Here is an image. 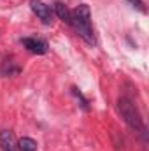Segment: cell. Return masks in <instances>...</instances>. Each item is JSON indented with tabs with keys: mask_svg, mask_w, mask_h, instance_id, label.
Segmentation results:
<instances>
[{
	"mask_svg": "<svg viewBox=\"0 0 149 151\" xmlns=\"http://www.w3.org/2000/svg\"><path fill=\"white\" fill-rule=\"evenodd\" d=\"M117 107H119V113L123 116L125 123H126L133 132H137L142 139H146V137H148V128H146L144 118H142V114L139 111L137 104H135L132 99H128V97H121L119 102H117Z\"/></svg>",
	"mask_w": 149,
	"mask_h": 151,
	"instance_id": "obj_1",
	"label": "cell"
},
{
	"mask_svg": "<svg viewBox=\"0 0 149 151\" xmlns=\"http://www.w3.org/2000/svg\"><path fill=\"white\" fill-rule=\"evenodd\" d=\"M30 7H32L34 14L44 25H51L53 23V9L47 4H44L42 0H30Z\"/></svg>",
	"mask_w": 149,
	"mask_h": 151,
	"instance_id": "obj_2",
	"label": "cell"
},
{
	"mask_svg": "<svg viewBox=\"0 0 149 151\" xmlns=\"http://www.w3.org/2000/svg\"><path fill=\"white\" fill-rule=\"evenodd\" d=\"M21 44L34 55H46L47 53V42L44 39H39V37H23L21 39Z\"/></svg>",
	"mask_w": 149,
	"mask_h": 151,
	"instance_id": "obj_3",
	"label": "cell"
},
{
	"mask_svg": "<svg viewBox=\"0 0 149 151\" xmlns=\"http://www.w3.org/2000/svg\"><path fill=\"white\" fill-rule=\"evenodd\" d=\"M53 14H56L62 21H65V23H72V11L63 4V2H54L53 4Z\"/></svg>",
	"mask_w": 149,
	"mask_h": 151,
	"instance_id": "obj_4",
	"label": "cell"
},
{
	"mask_svg": "<svg viewBox=\"0 0 149 151\" xmlns=\"http://www.w3.org/2000/svg\"><path fill=\"white\" fill-rule=\"evenodd\" d=\"M0 146L4 151H16L14 134L11 130H0Z\"/></svg>",
	"mask_w": 149,
	"mask_h": 151,
	"instance_id": "obj_5",
	"label": "cell"
},
{
	"mask_svg": "<svg viewBox=\"0 0 149 151\" xmlns=\"http://www.w3.org/2000/svg\"><path fill=\"white\" fill-rule=\"evenodd\" d=\"M21 151H37V141H34L32 137H23L19 139V146Z\"/></svg>",
	"mask_w": 149,
	"mask_h": 151,
	"instance_id": "obj_6",
	"label": "cell"
},
{
	"mask_svg": "<svg viewBox=\"0 0 149 151\" xmlns=\"http://www.w3.org/2000/svg\"><path fill=\"white\" fill-rule=\"evenodd\" d=\"M72 93H74L75 99H77V100L81 102V107H82L84 111H90V106H88V100L84 99V95H82V93H81V91H79L77 88H72Z\"/></svg>",
	"mask_w": 149,
	"mask_h": 151,
	"instance_id": "obj_7",
	"label": "cell"
},
{
	"mask_svg": "<svg viewBox=\"0 0 149 151\" xmlns=\"http://www.w3.org/2000/svg\"><path fill=\"white\" fill-rule=\"evenodd\" d=\"M128 2H130L135 9H139L140 12H146V5H144V2H142V0H128Z\"/></svg>",
	"mask_w": 149,
	"mask_h": 151,
	"instance_id": "obj_8",
	"label": "cell"
}]
</instances>
